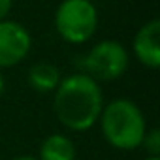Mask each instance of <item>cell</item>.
<instances>
[{
	"mask_svg": "<svg viewBox=\"0 0 160 160\" xmlns=\"http://www.w3.org/2000/svg\"><path fill=\"white\" fill-rule=\"evenodd\" d=\"M91 2H92V0H91Z\"/></svg>",
	"mask_w": 160,
	"mask_h": 160,
	"instance_id": "obj_14",
	"label": "cell"
},
{
	"mask_svg": "<svg viewBox=\"0 0 160 160\" xmlns=\"http://www.w3.org/2000/svg\"><path fill=\"white\" fill-rule=\"evenodd\" d=\"M81 73L89 75L94 81H113L121 77L128 68V53L126 49L113 40H104L96 43L83 58H81Z\"/></svg>",
	"mask_w": 160,
	"mask_h": 160,
	"instance_id": "obj_4",
	"label": "cell"
},
{
	"mask_svg": "<svg viewBox=\"0 0 160 160\" xmlns=\"http://www.w3.org/2000/svg\"><path fill=\"white\" fill-rule=\"evenodd\" d=\"M32 38L28 30L15 21H0V68L19 64L30 51Z\"/></svg>",
	"mask_w": 160,
	"mask_h": 160,
	"instance_id": "obj_5",
	"label": "cell"
},
{
	"mask_svg": "<svg viewBox=\"0 0 160 160\" xmlns=\"http://www.w3.org/2000/svg\"><path fill=\"white\" fill-rule=\"evenodd\" d=\"M134 55L136 58L154 70L160 66V21L151 19L134 36Z\"/></svg>",
	"mask_w": 160,
	"mask_h": 160,
	"instance_id": "obj_6",
	"label": "cell"
},
{
	"mask_svg": "<svg viewBox=\"0 0 160 160\" xmlns=\"http://www.w3.org/2000/svg\"><path fill=\"white\" fill-rule=\"evenodd\" d=\"M145 160H160L158 156H149V158H145Z\"/></svg>",
	"mask_w": 160,
	"mask_h": 160,
	"instance_id": "obj_13",
	"label": "cell"
},
{
	"mask_svg": "<svg viewBox=\"0 0 160 160\" xmlns=\"http://www.w3.org/2000/svg\"><path fill=\"white\" fill-rule=\"evenodd\" d=\"M38 160H75V147L64 134H51L43 139Z\"/></svg>",
	"mask_w": 160,
	"mask_h": 160,
	"instance_id": "obj_8",
	"label": "cell"
},
{
	"mask_svg": "<svg viewBox=\"0 0 160 160\" xmlns=\"http://www.w3.org/2000/svg\"><path fill=\"white\" fill-rule=\"evenodd\" d=\"M28 85L36 91V92H55V89L60 83V72L55 64L51 62H38L34 66H30L28 73Z\"/></svg>",
	"mask_w": 160,
	"mask_h": 160,
	"instance_id": "obj_7",
	"label": "cell"
},
{
	"mask_svg": "<svg viewBox=\"0 0 160 160\" xmlns=\"http://www.w3.org/2000/svg\"><path fill=\"white\" fill-rule=\"evenodd\" d=\"M2 92H4V77L0 73V96H2Z\"/></svg>",
	"mask_w": 160,
	"mask_h": 160,
	"instance_id": "obj_11",
	"label": "cell"
},
{
	"mask_svg": "<svg viewBox=\"0 0 160 160\" xmlns=\"http://www.w3.org/2000/svg\"><path fill=\"white\" fill-rule=\"evenodd\" d=\"M55 28L68 43H85L98 28V12L91 0H64L55 12Z\"/></svg>",
	"mask_w": 160,
	"mask_h": 160,
	"instance_id": "obj_3",
	"label": "cell"
},
{
	"mask_svg": "<svg viewBox=\"0 0 160 160\" xmlns=\"http://www.w3.org/2000/svg\"><path fill=\"white\" fill-rule=\"evenodd\" d=\"M100 126L106 141L121 151L138 149L145 136V117L128 98H115L100 113Z\"/></svg>",
	"mask_w": 160,
	"mask_h": 160,
	"instance_id": "obj_2",
	"label": "cell"
},
{
	"mask_svg": "<svg viewBox=\"0 0 160 160\" xmlns=\"http://www.w3.org/2000/svg\"><path fill=\"white\" fill-rule=\"evenodd\" d=\"M141 145L145 147L149 156H158L160 154V130L158 128H151L149 132H145Z\"/></svg>",
	"mask_w": 160,
	"mask_h": 160,
	"instance_id": "obj_9",
	"label": "cell"
},
{
	"mask_svg": "<svg viewBox=\"0 0 160 160\" xmlns=\"http://www.w3.org/2000/svg\"><path fill=\"white\" fill-rule=\"evenodd\" d=\"M12 4H13V0H0V21H4L12 10Z\"/></svg>",
	"mask_w": 160,
	"mask_h": 160,
	"instance_id": "obj_10",
	"label": "cell"
},
{
	"mask_svg": "<svg viewBox=\"0 0 160 160\" xmlns=\"http://www.w3.org/2000/svg\"><path fill=\"white\" fill-rule=\"evenodd\" d=\"M57 119L73 132L92 128L102 113L104 96L100 85L85 73H72L60 79L53 100Z\"/></svg>",
	"mask_w": 160,
	"mask_h": 160,
	"instance_id": "obj_1",
	"label": "cell"
},
{
	"mask_svg": "<svg viewBox=\"0 0 160 160\" xmlns=\"http://www.w3.org/2000/svg\"><path fill=\"white\" fill-rule=\"evenodd\" d=\"M13 160H38V158H34V156H17Z\"/></svg>",
	"mask_w": 160,
	"mask_h": 160,
	"instance_id": "obj_12",
	"label": "cell"
}]
</instances>
